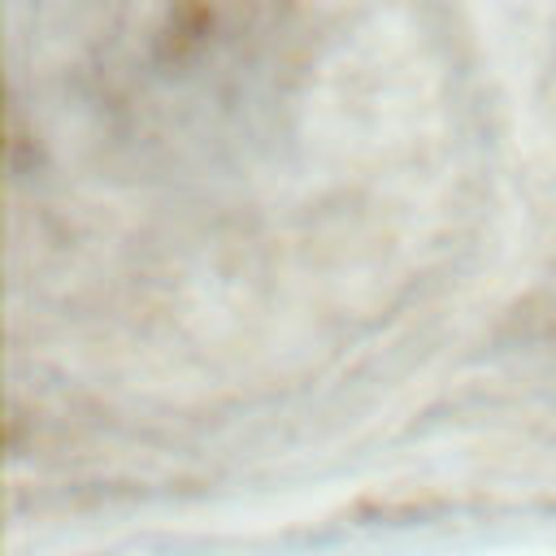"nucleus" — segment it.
Wrapping results in <instances>:
<instances>
[]
</instances>
